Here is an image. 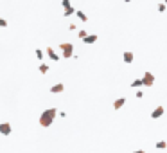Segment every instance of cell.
<instances>
[{"label":"cell","mask_w":167,"mask_h":153,"mask_svg":"<svg viewBox=\"0 0 167 153\" xmlns=\"http://www.w3.org/2000/svg\"><path fill=\"white\" fill-rule=\"evenodd\" d=\"M56 115H58V110H56V108H45V110L40 114V119H38L40 126H43V128L52 126V123H54Z\"/></svg>","instance_id":"obj_1"},{"label":"cell","mask_w":167,"mask_h":153,"mask_svg":"<svg viewBox=\"0 0 167 153\" xmlns=\"http://www.w3.org/2000/svg\"><path fill=\"white\" fill-rule=\"evenodd\" d=\"M59 50H61V58H74V43H59Z\"/></svg>","instance_id":"obj_2"},{"label":"cell","mask_w":167,"mask_h":153,"mask_svg":"<svg viewBox=\"0 0 167 153\" xmlns=\"http://www.w3.org/2000/svg\"><path fill=\"white\" fill-rule=\"evenodd\" d=\"M140 79H142V85H144V87H153V83H155L153 72H144V76H142Z\"/></svg>","instance_id":"obj_3"},{"label":"cell","mask_w":167,"mask_h":153,"mask_svg":"<svg viewBox=\"0 0 167 153\" xmlns=\"http://www.w3.org/2000/svg\"><path fill=\"white\" fill-rule=\"evenodd\" d=\"M61 5H63V9H65V16H72V14L76 13V9H74V5L70 4V0H63Z\"/></svg>","instance_id":"obj_4"},{"label":"cell","mask_w":167,"mask_h":153,"mask_svg":"<svg viewBox=\"0 0 167 153\" xmlns=\"http://www.w3.org/2000/svg\"><path fill=\"white\" fill-rule=\"evenodd\" d=\"M11 132H13L11 123H7V121L0 123V135H11Z\"/></svg>","instance_id":"obj_5"},{"label":"cell","mask_w":167,"mask_h":153,"mask_svg":"<svg viewBox=\"0 0 167 153\" xmlns=\"http://www.w3.org/2000/svg\"><path fill=\"white\" fill-rule=\"evenodd\" d=\"M164 114H166V108H164L162 105H158V106H157L153 112H151V119H160Z\"/></svg>","instance_id":"obj_6"},{"label":"cell","mask_w":167,"mask_h":153,"mask_svg":"<svg viewBox=\"0 0 167 153\" xmlns=\"http://www.w3.org/2000/svg\"><path fill=\"white\" fill-rule=\"evenodd\" d=\"M45 52H47V56H49L52 61H59V54H58L52 47H45Z\"/></svg>","instance_id":"obj_7"},{"label":"cell","mask_w":167,"mask_h":153,"mask_svg":"<svg viewBox=\"0 0 167 153\" xmlns=\"http://www.w3.org/2000/svg\"><path fill=\"white\" fill-rule=\"evenodd\" d=\"M63 90H65V85L63 83H56V85L50 87V94H61Z\"/></svg>","instance_id":"obj_8"},{"label":"cell","mask_w":167,"mask_h":153,"mask_svg":"<svg viewBox=\"0 0 167 153\" xmlns=\"http://www.w3.org/2000/svg\"><path fill=\"white\" fill-rule=\"evenodd\" d=\"M122 60H124V63H133V60H135V54H133L131 50H126V52L122 54Z\"/></svg>","instance_id":"obj_9"},{"label":"cell","mask_w":167,"mask_h":153,"mask_svg":"<svg viewBox=\"0 0 167 153\" xmlns=\"http://www.w3.org/2000/svg\"><path fill=\"white\" fill-rule=\"evenodd\" d=\"M124 105H126V97H119L113 101V110H121Z\"/></svg>","instance_id":"obj_10"},{"label":"cell","mask_w":167,"mask_h":153,"mask_svg":"<svg viewBox=\"0 0 167 153\" xmlns=\"http://www.w3.org/2000/svg\"><path fill=\"white\" fill-rule=\"evenodd\" d=\"M97 38H99L97 34H88L83 41H85V43H95V41H97Z\"/></svg>","instance_id":"obj_11"},{"label":"cell","mask_w":167,"mask_h":153,"mask_svg":"<svg viewBox=\"0 0 167 153\" xmlns=\"http://www.w3.org/2000/svg\"><path fill=\"white\" fill-rule=\"evenodd\" d=\"M140 87H144V85H142V79H140V78H137V79H133V81H131V88H137V90H139Z\"/></svg>","instance_id":"obj_12"},{"label":"cell","mask_w":167,"mask_h":153,"mask_svg":"<svg viewBox=\"0 0 167 153\" xmlns=\"http://www.w3.org/2000/svg\"><path fill=\"white\" fill-rule=\"evenodd\" d=\"M76 14H77V18H79L81 22H88V16H86L83 11H76Z\"/></svg>","instance_id":"obj_13"},{"label":"cell","mask_w":167,"mask_h":153,"mask_svg":"<svg viewBox=\"0 0 167 153\" xmlns=\"http://www.w3.org/2000/svg\"><path fill=\"white\" fill-rule=\"evenodd\" d=\"M155 146H157V150H167V142L166 141H158Z\"/></svg>","instance_id":"obj_14"},{"label":"cell","mask_w":167,"mask_h":153,"mask_svg":"<svg viewBox=\"0 0 167 153\" xmlns=\"http://www.w3.org/2000/svg\"><path fill=\"white\" fill-rule=\"evenodd\" d=\"M40 72L41 74H47L49 72V65L47 63H40Z\"/></svg>","instance_id":"obj_15"},{"label":"cell","mask_w":167,"mask_h":153,"mask_svg":"<svg viewBox=\"0 0 167 153\" xmlns=\"http://www.w3.org/2000/svg\"><path fill=\"white\" fill-rule=\"evenodd\" d=\"M43 56H45V54H43V50H41V49H36V58H38L41 63H43Z\"/></svg>","instance_id":"obj_16"},{"label":"cell","mask_w":167,"mask_h":153,"mask_svg":"<svg viewBox=\"0 0 167 153\" xmlns=\"http://www.w3.org/2000/svg\"><path fill=\"white\" fill-rule=\"evenodd\" d=\"M77 36H79V38H81V40H85V38H86V36H88V32H86V31H85V29H81V31H77Z\"/></svg>","instance_id":"obj_17"},{"label":"cell","mask_w":167,"mask_h":153,"mask_svg":"<svg viewBox=\"0 0 167 153\" xmlns=\"http://www.w3.org/2000/svg\"><path fill=\"white\" fill-rule=\"evenodd\" d=\"M166 7H167L166 2H162V4H158V5H157V9H158L160 13H164V11H166Z\"/></svg>","instance_id":"obj_18"},{"label":"cell","mask_w":167,"mask_h":153,"mask_svg":"<svg viewBox=\"0 0 167 153\" xmlns=\"http://www.w3.org/2000/svg\"><path fill=\"white\" fill-rule=\"evenodd\" d=\"M135 97H137V99H142V97H144V92H142V90H137V92H135Z\"/></svg>","instance_id":"obj_19"},{"label":"cell","mask_w":167,"mask_h":153,"mask_svg":"<svg viewBox=\"0 0 167 153\" xmlns=\"http://www.w3.org/2000/svg\"><path fill=\"white\" fill-rule=\"evenodd\" d=\"M0 27H7V20L0 16Z\"/></svg>","instance_id":"obj_20"},{"label":"cell","mask_w":167,"mask_h":153,"mask_svg":"<svg viewBox=\"0 0 167 153\" xmlns=\"http://www.w3.org/2000/svg\"><path fill=\"white\" fill-rule=\"evenodd\" d=\"M68 29H70V31H76L77 27H76V23H70V25H68Z\"/></svg>","instance_id":"obj_21"},{"label":"cell","mask_w":167,"mask_h":153,"mask_svg":"<svg viewBox=\"0 0 167 153\" xmlns=\"http://www.w3.org/2000/svg\"><path fill=\"white\" fill-rule=\"evenodd\" d=\"M133 153H146V151H144V150H135Z\"/></svg>","instance_id":"obj_22"}]
</instances>
